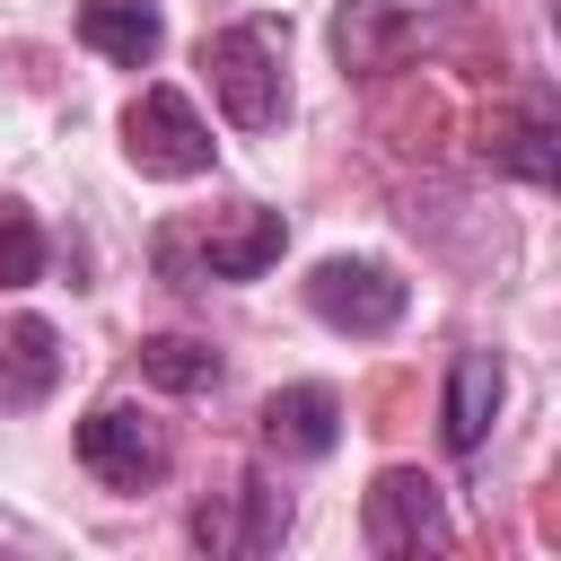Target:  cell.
Instances as JSON below:
<instances>
[{
	"instance_id": "1",
	"label": "cell",
	"mask_w": 561,
	"mask_h": 561,
	"mask_svg": "<svg viewBox=\"0 0 561 561\" xmlns=\"http://www.w3.org/2000/svg\"><path fill=\"white\" fill-rule=\"evenodd\" d=\"M280 245H289V219L280 210H263V202H245V210H219V219H175V228H158V272L175 280V289H210V280H263L272 263H280Z\"/></svg>"
},
{
	"instance_id": "2",
	"label": "cell",
	"mask_w": 561,
	"mask_h": 561,
	"mask_svg": "<svg viewBox=\"0 0 561 561\" xmlns=\"http://www.w3.org/2000/svg\"><path fill=\"white\" fill-rule=\"evenodd\" d=\"M280 44L289 26L280 18H237L219 35H202V70H210V96L237 131H272L289 114V79H280Z\"/></svg>"
},
{
	"instance_id": "3",
	"label": "cell",
	"mask_w": 561,
	"mask_h": 561,
	"mask_svg": "<svg viewBox=\"0 0 561 561\" xmlns=\"http://www.w3.org/2000/svg\"><path fill=\"white\" fill-rule=\"evenodd\" d=\"M123 149H131V167L140 175H167V184H184V175H210V123L193 114V96L184 88H140L131 105H123Z\"/></svg>"
},
{
	"instance_id": "4",
	"label": "cell",
	"mask_w": 561,
	"mask_h": 561,
	"mask_svg": "<svg viewBox=\"0 0 561 561\" xmlns=\"http://www.w3.org/2000/svg\"><path fill=\"white\" fill-rule=\"evenodd\" d=\"M403 298H412V289H403L377 254H324V263L307 272V307H316L333 333H359V342H368V333H394V324H403Z\"/></svg>"
},
{
	"instance_id": "5",
	"label": "cell",
	"mask_w": 561,
	"mask_h": 561,
	"mask_svg": "<svg viewBox=\"0 0 561 561\" xmlns=\"http://www.w3.org/2000/svg\"><path fill=\"white\" fill-rule=\"evenodd\" d=\"M79 465L105 491H149V482H167V430L140 403H96L79 421Z\"/></svg>"
},
{
	"instance_id": "6",
	"label": "cell",
	"mask_w": 561,
	"mask_h": 561,
	"mask_svg": "<svg viewBox=\"0 0 561 561\" xmlns=\"http://www.w3.org/2000/svg\"><path fill=\"white\" fill-rule=\"evenodd\" d=\"M438 9H447V0H342V9H333V61L359 70V79H377V70H394V61L430 35Z\"/></svg>"
},
{
	"instance_id": "7",
	"label": "cell",
	"mask_w": 561,
	"mask_h": 561,
	"mask_svg": "<svg viewBox=\"0 0 561 561\" xmlns=\"http://www.w3.org/2000/svg\"><path fill=\"white\" fill-rule=\"evenodd\" d=\"M447 543V500L421 465H386L368 482V552H438Z\"/></svg>"
},
{
	"instance_id": "8",
	"label": "cell",
	"mask_w": 561,
	"mask_h": 561,
	"mask_svg": "<svg viewBox=\"0 0 561 561\" xmlns=\"http://www.w3.org/2000/svg\"><path fill=\"white\" fill-rule=\"evenodd\" d=\"M500 394H508V368H500V351H456L447 359V403H438V430H447V456H473L482 438H491V421H500Z\"/></svg>"
},
{
	"instance_id": "9",
	"label": "cell",
	"mask_w": 561,
	"mask_h": 561,
	"mask_svg": "<svg viewBox=\"0 0 561 561\" xmlns=\"http://www.w3.org/2000/svg\"><path fill=\"white\" fill-rule=\"evenodd\" d=\"M333 438H342V394L333 386H280L263 403V447L272 456L316 465V456H333Z\"/></svg>"
},
{
	"instance_id": "10",
	"label": "cell",
	"mask_w": 561,
	"mask_h": 561,
	"mask_svg": "<svg viewBox=\"0 0 561 561\" xmlns=\"http://www.w3.org/2000/svg\"><path fill=\"white\" fill-rule=\"evenodd\" d=\"M79 44L105 53L114 70H149L167 44V18H158V0H79Z\"/></svg>"
},
{
	"instance_id": "11",
	"label": "cell",
	"mask_w": 561,
	"mask_h": 561,
	"mask_svg": "<svg viewBox=\"0 0 561 561\" xmlns=\"http://www.w3.org/2000/svg\"><path fill=\"white\" fill-rule=\"evenodd\" d=\"M140 377L167 386V394H210L219 386V351L193 342V333H158V342H140Z\"/></svg>"
},
{
	"instance_id": "12",
	"label": "cell",
	"mask_w": 561,
	"mask_h": 561,
	"mask_svg": "<svg viewBox=\"0 0 561 561\" xmlns=\"http://www.w3.org/2000/svg\"><path fill=\"white\" fill-rule=\"evenodd\" d=\"M35 272H44V228L18 202H0V289H26Z\"/></svg>"
},
{
	"instance_id": "13",
	"label": "cell",
	"mask_w": 561,
	"mask_h": 561,
	"mask_svg": "<svg viewBox=\"0 0 561 561\" xmlns=\"http://www.w3.org/2000/svg\"><path fill=\"white\" fill-rule=\"evenodd\" d=\"M491 158H500V167H517L526 184H552V123H543V114H526V123H517Z\"/></svg>"
}]
</instances>
